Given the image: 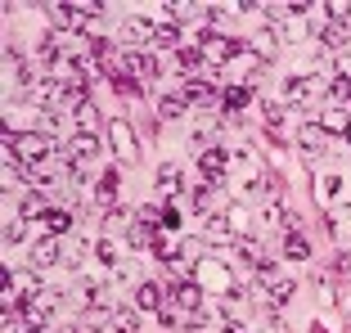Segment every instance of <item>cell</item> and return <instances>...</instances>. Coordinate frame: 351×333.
<instances>
[{"label": "cell", "mask_w": 351, "mask_h": 333, "mask_svg": "<svg viewBox=\"0 0 351 333\" xmlns=\"http://www.w3.org/2000/svg\"><path fill=\"white\" fill-rule=\"evenodd\" d=\"M113 329L117 333H135L140 320H135V306H113Z\"/></svg>", "instance_id": "obj_25"}, {"label": "cell", "mask_w": 351, "mask_h": 333, "mask_svg": "<svg viewBox=\"0 0 351 333\" xmlns=\"http://www.w3.org/2000/svg\"><path fill=\"white\" fill-rule=\"evenodd\" d=\"M176 41H180V27H176V23H158V45H162V50H171Z\"/></svg>", "instance_id": "obj_29"}, {"label": "cell", "mask_w": 351, "mask_h": 333, "mask_svg": "<svg viewBox=\"0 0 351 333\" xmlns=\"http://www.w3.org/2000/svg\"><path fill=\"white\" fill-rule=\"evenodd\" d=\"M77 126H82V136H95V131H99V108L95 104H86V108H77Z\"/></svg>", "instance_id": "obj_26"}, {"label": "cell", "mask_w": 351, "mask_h": 333, "mask_svg": "<svg viewBox=\"0 0 351 333\" xmlns=\"http://www.w3.org/2000/svg\"><path fill=\"white\" fill-rule=\"evenodd\" d=\"M275 50H279V36H275V32H261V36H252V41H248V54H252V59H261V63H270V59H275Z\"/></svg>", "instance_id": "obj_12"}, {"label": "cell", "mask_w": 351, "mask_h": 333, "mask_svg": "<svg viewBox=\"0 0 351 333\" xmlns=\"http://www.w3.org/2000/svg\"><path fill=\"white\" fill-rule=\"evenodd\" d=\"M135 306L158 315L167 306V288H162V284H154V280H140V288H135Z\"/></svg>", "instance_id": "obj_6"}, {"label": "cell", "mask_w": 351, "mask_h": 333, "mask_svg": "<svg viewBox=\"0 0 351 333\" xmlns=\"http://www.w3.org/2000/svg\"><path fill=\"white\" fill-rule=\"evenodd\" d=\"M108 140H113V153L122 162H135L140 158V145H135V131L126 122H108Z\"/></svg>", "instance_id": "obj_4"}, {"label": "cell", "mask_w": 351, "mask_h": 333, "mask_svg": "<svg viewBox=\"0 0 351 333\" xmlns=\"http://www.w3.org/2000/svg\"><path fill=\"white\" fill-rule=\"evenodd\" d=\"M63 266H82V248H73V243H63Z\"/></svg>", "instance_id": "obj_36"}, {"label": "cell", "mask_w": 351, "mask_h": 333, "mask_svg": "<svg viewBox=\"0 0 351 333\" xmlns=\"http://www.w3.org/2000/svg\"><path fill=\"white\" fill-rule=\"evenodd\" d=\"M27 239V225L23 221H5V243H23Z\"/></svg>", "instance_id": "obj_31"}, {"label": "cell", "mask_w": 351, "mask_h": 333, "mask_svg": "<svg viewBox=\"0 0 351 333\" xmlns=\"http://www.w3.org/2000/svg\"><path fill=\"white\" fill-rule=\"evenodd\" d=\"M203 234H207V239H230V234H234V221H230V212L207 217V221H203Z\"/></svg>", "instance_id": "obj_16"}, {"label": "cell", "mask_w": 351, "mask_h": 333, "mask_svg": "<svg viewBox=\"0 0 351 333\" xmlns=\"http://www.w3.org/2000/svg\"><path fill=\"white\" fill-rule=\"evenodd\" d=\"M347 140H351V131H347Z\"/></svg>", "instance_id": "obj_40"}, {"label": "cell", "mask_w": 351, "mask_h": 333, "mask_svg": "<svg viewBox=\"0 0 351 333\" xmlns=\"http://www.w3.org/2000/svg\"><path fill=\"white\" fill-rule=\"evenodd\" d=\"M320 41L329 45V50L342 54V50H347V41H351V27H347V23H333V18H329V23L320 27Z\"/></svg>", "instance_id": "obj_11"}, {"label": "cell", "mask_w": 351, "mask_h": 333, "mask_svg": "<svg viewBox=\"0 0 351 333\" xmlns=\"http://www.w3.org/2000/svg\"><path fill=\"white\" fill-rule=\"evenodd\" d=\"M298 149H302V158H320L324 149H329V140H324L320 122H306V126L298 131Z\"/></svg>", "instance_id": "obj_8"}, {"label": "cell", "mask_w": 351, "mask_h": 333, "mask_svg": "<svg viewBox=\"0 0 351 333\" xmlns=\"http://www.w3.org/2000/svg\"><path fill=\"white\" fill-rule=\"evenodd\" d=\"M284 252H289L293 261H306V257H311V239L298 230V234H289V239H284Z\"/></svg>", "instance_id": "obj_24"}, {"label": "cell", "mask_w": 351, "mask_h": 333, "mask_svg": "<svg viewBox=\"0 0 351 333\" xmlns=\"http://www.w3.org/2000/svg\"><path fill=\"white\" fill-rule=\"evenodd\" d=\"M95 257H99V261H117V243L113 239H99V243H95Z\"/></svg>", "instance_id": "obj_33"}, {"label": "cell", "mask_w": 351, "mask_h": 333, "mask_svg": "<svg viewBox=\"0 0 351 333\" xmlns=\"http://www.w3.org/2000/svg\"><path fill=\"white\" fill-rule=\"evenodd\" d=\"M68 333H99V329H95V324L86 320V324H73V329H68Z\"/></svg>", "instance_id": "obj_38"}, {"label": "cell", "mask_w": 351, "mask_h": 333, "mask_svg": "<svg viewBox=\"0 0 351 333\" xmlns=\"http://www.w3.org/2000/svg\"><path fill=\"white\" fill-rule=\"evenodd\" d=\"M54 203H45L41 194H23V217H50Z\"/></svg>", "instance_id": "obj_28"}, {"label": "cell", "mask_w": 351, "mask_h": 333, "mask_svg": "<svg viewBox=\"0 0 351 333\" xmlns=\"http://www.w3.org/2000/svg\"><path fill=\"white\" fill-rule=\"evenodd\" d=\"M320 297H324L329 306H338V302H342V297H338V284H333V275H324V280H320Z\"/></svg>", "instance_id": "obj_32"}, {"label": "cell", "mask_w": 351, "mask_h": 333, "mask_svg": "<svg viewBox=\"0 0 351 333\" xmlns=\"http://www.w3.org/2000/svg\"><path fill=\"white\" fill-rule=\"evenodd\" d=\"M234 248H239V257L248 261V266H257V271L266 266V252H261V243H257V239H248V234H243V239H239Z\"/></svg>", "instance_id": "obj_19"}, {"label": "cell", "mask_w": 351, "mask_h": 333, "mask_svg": "<svg viewBox=\"0 0 351 333\" xmlns=\"http://www.w3.org/2000/svg\"><path fill=\"white\" fill-rule=\"evenodd\" d=\"M320 131H342V136H347V131H351L347 113H342L338 104H329V108H324V113H320Z\"/></svg>", "instance_id": "obj_18"}, {"label": "cell", "mask_w": 351, "mask_h": 333, "mask_svg": "<svg viewBox=\"0 0 351 333\" xmlns=\"http://www.w3.org/2000/svg\"><path fill=\"white\" fill-rule=\"evenodd\" d=\"M122 41H126V45L158 41V27H154V23H145L140 14H131V18H122Z\"/></svg>", "instance_id": "obj_7"}, {"label": "cell", "mask_w": 351, "mask_h": 333, "mask_svg": "<svg viewBox=\"0 0 351 333\" xmlns=\"http://www.w3.org/2000/svg\"><path fill=\"white\" fill-rule=\"evenodd\" d=\"M198 68H203V54H198V50H180V54H176V73H185L189 82H194Z\"/></svg>", "instance_id": "obj_23"}, {"label": "cell", "mask_w": 351, "mask_h": 333, "mask_svg": "<svg viewBox=\"0 0 351 333\" xmlns=\"http://www.w3.org/2000/svg\"><path fill=\"white\" fill-rule=\"evenodd\" d=\"M212 99H217V90L212 86H203L194 77V82H185V104H198V108H212Z\"/></svg>", "instance_id": "obj_17"}, {"label": "cell", "mask_w": 351, "mask_h": 333, "mask_svg": "<svg viewBox=\"0 0 351 333\" xmlns=\"http://www.w3.org/2000/svg\"><path fill=\"white\" fill-rule=\"evenodd\" d=\"M95 198H99L104 208H113V198H117V166H108V171L95 180Z\"/></svg>", "instance_id": "obj_14"}, {"label": "cell", "mask_w": 351, "mask_h": 333, "mask_svg": "<svg viewBox=\"0 0 351 333\" xmlns=\"http://www.w3.org/2000/svg\"><path fill=\"white\" fill-rule=\"evenodd\" d=\"M306 36H311L306 23H289V27H284V41H306Z\"/></svg>", "instance_id": "obj_34"}, {"label": "cell", "mask_w": 351, "mask_h": 333, "mask_svg": "<svg viewBox=\"0 0 351 333\" xmlns=\"http://www.w3.org/2000/svg\"><path fill=\"white\" fill-rule=\"evenodd\" d=\"M338 77H347V82H351V50L338 54Z\"/></svg>", "instance_id": "obj_37"}, {"label": "cell", "mask_w": 351, "mask_h": 333, "mask_svg": "<svg viewBox=\"0 0 351 333\" xmlns=\"http://www.w3.org/2000/svg\"><path fill=\"white\" fill-rule=\"evenodd\" d=\"M198 5H167V18H194Z\"/></svg>", "instance_id": "obj_35"}, {"label": "cell", "mask_w": 351, "mask_h": 333, "mask_svg": "<svg viewBox=\"0 0 351 333\" xmlns=\"http://www.w3.org/2000/svg\"><path fill=\"white\" fill-rule=\"evenodd\" d=\"M32 266H36V271H45V266H63V243L59 239H41L36 252H32Z\"/></svg>", "instance_id": "obj_10"}, {"label": "cell", "mask_w": 351, "mask_h": 333, "mask_svg": "<svg viewBox=\"0 0 351 333\" xmlns=\"http://www.w3.org/2000/svg\"><path fill=\"white\" fill-rule=\"evenodd\" d=\"M180 113H185V95H162L158 99V122H171Z\"/></svg>", "instance_id": "obj_21"}, {"label": "cell", "mask_w": 351, "mask_h": 333, "mask_svg": "<svg viewBox=\"0 0 351 333\" xmlns=\"http://www.w3.org/2000/svg\"><path fill=\"white\" fill-rule=\"evenodd\" d=\"M154 185H158V194H162V198L180 194V166H171V162L158 166V180H154Z\"/></svg>", "instance_id": "obj_15"}, {"label": "cell", "mask_w": 351, "mask_h": 333, "mask_svg": "<svg viewBox=\"0 0 351 333\" xmlns=\"http://www.w3.org/2000/svg\"><path fill=\"white\" fill-rule=\"evenodd\" d=\"M230 166V153L226 149H207V153H198V171H203V185H217L221 176H226Z\"/></svg>", "instance_id": "obj_5"}, {"label": "cell", "mask_w": 351, "mask_h": 333, "mask_svg": "<svg viewBox=\"0 0 351 333\" xmlns=\"http://www.w3.org/2000/svg\"><path fill=\"white\" fill-rule=\"evenodd\" d=\"M19 311L27 315V324H45L54 311V293H36V297H27V302H19Z\"/></svg>", "instance_id": "obj_9"}, {"label": "cell", "mask_w": 351, "mask_h": 333, "mask_svg": "<svg viewBox=\"0 0 351 333\" xmlns=\"http://www.w3.org/2000/svg\"><path fill=\"white\" fill-rule=\"evenodd\" d=\"M293 293H298V280H284V275H279V280H275V284L266 288V297H270L275 306H284V302L293 297Z\"/></svg>", "instance_id": "obj_22"}, {"label": "cell", "mask_w": 351, "mask_h": 333, "mask_svg": "<svg viewBox=\"0 0 351 333\" xmlns=\"http://www.w3.org/2000/svg\"><path fill=\"white\" fill-rule=\"evenodd\" d=\"M68 225H73V217H68L63 208H50V217H45V230H50V239H59Z\"/></svg>", "instance_id": "obj_27"}, {"label": "cell", "mask_w": 351, "mask_h": 333, "mask_svg": "<svg viewBox=\"0 0 351 333\" xmlns=\"http://www.w3.org/2000/svg\"><path fill=\"white\" fill-rule=\"evenodd\" d=\"M59 140L41 136V131H27V136H14V131H5V153H14L23 166H41L50 153H59Z\"/></svg>", "instance_id": "obj_1"}, {"label": "cell", "mask_w": 351, "mask_h": 333, "mask_svg": "<svg viewBox=\"0 0 351 333\" xmlns=\"http://www.w3.org/2000/svg\"><path fill=\"white\" fill-rule=\"evenodd\" d=\"M243 50H248V45L234 41V36H226V32H212V27L198 32V54H203L207 63H230L234 54H243Z\"/></svg>", "instance_id": "obj_2"}, {"label": "cell", "mask_w": 351, "mask_h": 333, "mask_svg": "<svg viewBox=\"0 0 351 333\" xmlns=\"http://www.w3.org/2000/svg\"><path fill=\"white\" fill-rule=\"evenodd\" d=\"M221 104H226V113H230V117L243 113V108H248V86H230V90L221 95Z\"/></svg>", "instance_id": "obj_20"}, {"label": "cell", "mask_w": 351, "mask_h": 333, "mask_svg": "<svg viewBox=\"0 0 351 333\" xmlns=\"http://www.w3.org/2000/svg\"><path fill=\"white\" fill-rule=\"evenodd\" d=\"M221 333H248V329H243V324L234 320V324H226V329H221Z\"/></svg>", "instance_id": "obj_39"}, {"label": "cell", "mask_w": 351, "mask_h": 333, "mask_svg": "<svg viewBox=\"0 0 351 333\" xmlns=\"http://www.w3.org/2000/svg\"><path fill=\"white\" fill-rule=\"evenodd\" d=\"M333 194H338V176H320L315 180V198H320V203H329Z\"/></svg>", "instance_id": "obj_30"}, {"label": "cell", "mask_w": 351, "mask_h": 333, "mask_svg": "<svg viewBox=\"0 0 351 333\" xmlns=\"http://www.w3.org/2000/svg\"><path fill=\"white\" fill-rule=\"evenodd\" d=\"M126 243H131V248H158V230L145 225V221H135V225L126 230Z\"/></svg>", "instance_id": "obj_13"}, {"label": "cell", "mask_w": 351, "mask_h": 333, "mask_svg": "<svg viewBox=\"0 0 351 333\" xmlns=\"http://www.w3.org/2000/svg\"><path fill=\"white\" fill-rule=\"evenodd\" d=\"M167 302L180 306L185 315H203V284H194V280H176L171 288H167Z\"/></svg>", "instance_id": "obj_3"}]
</instances>
